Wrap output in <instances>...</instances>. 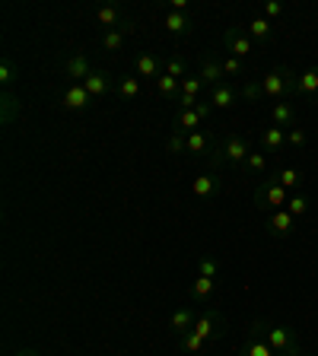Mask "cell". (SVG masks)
<instances>
[{"mask_svg":"<svg viewBox=\"0 0 318 356\" xmlns=\"http://www.w3.org/2000/svg\"><path fill=\"white\" fill-rule=\"evenodd\" d=\"M261 86H264V99L289 102L299 92V74H293L289 67H274V70H267L261 76Z\"/></svg>","mask_w":318,"mask_h":356,"instance_id":"1","label":"cell"},{"mask_svg":"<svg viewBox=\"0 0 318 356\" xmlns=\"http://www.w3.org/2000/svg\"><path fill=\"white\" fill-rule=\"evenodd\" d=\"M252 147L242 134H230L223 143H216V149L210 153V165L214 169H242V163L248 159Z\"/></svg>","mask_w":318,"mask_h":356,"instance_id":"2","label":"cell"},{"mask_svg":"<svg viewBox=\"0 0 318 356\" xmlns=\"http://www.w3.org/2000/svg\"><path fill=\"white\" fill-rule=\"evenodd\" d=\"M258 321H261V331H264V341L277 350V356H305L293 327L274 325V321H264V318H258Z\"/></svg>","mask_w":318,"mask_h":356,"instance_id":"3","label":"cell"},{"mask_svg":"<svg viewBox=\"0 0 318 356\" xmlns=\"http://www.w3.org/2000/svg\"><path fill=\"white\" fill-rule=\"evenodd\" d=\"M289 194H293V191H287V188H283L274 175H267V178H261L258 188H255V207L264 210V213H274V210L287 207Z\"/></svg>","mask_w":318,"mask_h":356,"instance_id":"4","label":"cell"},{"mask_svg":"<svg viewBox=\"0 0 318 356\" xmlns=\"http://www.w3.org/2000/svg\"><path fill=\"white\" fill-rule=\"evenodd\" d=\"M223 48L230 51V58L242 60L255 51V42H252V35H248V29H242V26H230V29L223 32Z\"/></svg>","mask_w":318,"mask_h":356,"instance_id":"5","label":"cell"},{"mask_svg":"<svg viewBox=\"0 0 318 356\" xmlns=\"http://www.w3.org/2000/svg\"><path fill=\"white\" fill-rule=\"evenodd\" d=\"M96 22H99V29L102 32H115V29L131 32L134 29L131 19L125 16V10H121L118 3H105V7H99L96 10Z\"/></svg>","mask_w":318,"mask_h":356,"instance_id":"6","label":"cell"},{"mask_svg":"<svg viewBox=\"0 0 318 356\" xmlns=\"http://www.w3.org/2000/svg\"><path fill=\"white\" fill-rule=\"evenodd\" d=\"M223 327H226V318H223V312L220 309H207V312H200L198 321H194V331L204 337V341H216L223 334Z\"/></svg>","mask_w":318,"mask_h":356,"instance_id":"7","label":"cell"},{"mask_svg":"<svg viewBox=\"0 0 318 356\" xmlns=\"http://www.w3.org/2000/svg\"><path fill=\"white\" fill-rule=\"evenodd\" d=\"M264 229L271 238H289L296 232V216L287 213V210H274V213H267Z\"/></svg>","mask_w":318,"mask_h":356,"instance_id":"8","label":"cell"},{"mask_svg":"<svg viewBox=\"0 0 318 356\" xmlns=\"http://www.w3.org/2000/svg\"><path fill=\"white\" fill-rule=\"evenodd\" d=\"M239 356H277V350L264 341V331H261V321H252L248 327V341L242 343Z\"/></svg>","mask_w":318,"mask_h":356,"instance_id":"9","label":"cell"},{"mask_svg":"<svg viewBox=\"0 0 318 356\" xmlns=\"http://www.w3.org/2000/svg\"><path fill=\"white\" fill-rule=\"evenodd\" d=\"M83 86H86V92H89L93 99H102V96H109L111 89L118 86V80H115V76H111L109 70L96 67V70H93V74H89L86 80H83Z\"/></svg>","mask_w":318,"mask_h":356,"instance_id":"10","label":"cell"},{"mask_svg":"<svg viewBox=\"0 0 318 356\" xmlns=\"http://www.w3.org/2000/svg\"><path fill=\"white\" fill-rule=\"evenodd\" d=\"M93 70H96V67H93V60H89L83 51H74V54H67L64 58V74H67L70 83H83Z\"/></svg>","mask_w":318,"mask_h":356,"instance_id":"11","label":"cell"},{"mask_svg":"<svg viewBox=\"0 0 318 356\" xmlns=\"http://www.w3.org/2000/svg\"><path fill=\"white\" fill-rule=\"evenodd\" d=\"M89 102H93V96L86 92L83 83H70V86L64 89V96H61V105H64L67 111H83Z\"/></svg>","mask_w":318,"mask_h":356,"instance_id":"12","label":"cell"},{"mask_svg":"<svg viewBox=\"0 0 318 356\" xmlns=\"http://www.w3.org/2000/svg\"><path fill=\"white\" fill-rule=\"evenodd\" d=\"M134 74H137V76H153V80H159V76L166 74V70H163V60H159V54H153V51L137 54V60H134Z\"/></svg>","mask_w":318,"mask_h":356,"instance_id":"13","label":"cell"},{"mask_svg":"<svg viewBox=\"0 0 318 356\" xmlns=\"http://www.w3.org/2000/svg\"><path fill=\"white\" fill-rule=\"evenodd\" d=\"M191 29H194V16L188 13V10H169V13H166V32H172V35H188Z\"/></svg>","mask_w":318,"mask_h":356,"instance_id":"14","label":"cell"},{"mask_svg":"<svg viewBox=\"0 0 318 356\" xmlns=\"http://www.w3.org/2000/svg\"><path fill=\"white\" fill-rule=\"evenodd\" d=\"M271 124L283 127V131H289V127H299V118H296V108H293V102H274V108H271Z\"/></svg>","mask_w":318,"mask_h":356,"instance_id":"15","label":"cell"},{"mask_svg":"<svg viewBox=\"0 0 318 356\" xmlns=\"http://www.w3.org/2000/svg\"><path fill=\"white\" fill-rule=\"evenodd\" d=\"M194 321H198V312L191 309V305H182L178 312H172V318H169V327L175 337H182V334H188L194 327Z\"/></svg>","mask_w":318,"mask_h":356,"instance_id":"16","label":"cell"},{"mask_svg":"<svg viewBox=\"0 0 318 356\" xmlns=\"http://www.w3.org/2000/svg\"><path fill=\"white\" fill-rule=\"evenodd\" d=\"M248 35H252L255 44H261V48H271V42H274V22H267L264 16H258V19L248 22Z\"/></svg>","mask_w":318,"mask_h":356,"instance_id":"17","label":"cell"},{"mask_svg":"<svg viewBox=\"0 0 318 356\" xmlns=\"http://www.w3.org/2000/svg\"><path fill=\"white\" fill-rule=\"evenodd\" d=\"M216 149V143H214V137L210 134H204V131H194V134H188V156H210Z\"/></svg>","mask_w":318,"mask_h":356,"instance_id":"18","label":"cell"},{"mask_svg":"<svg viewBox=\"0 0 318 356\" xmlns=\"http://www.w3.org/2000/svg\"><path fill=\"white\" fill-rule=\"evenodd\" d=\"M261 149L264 153H280V149H287V131L283 127H264V134H261Z\"/></svg>","mask_w":318,"mask_h":356,"instance_id":"19","label":"cell"},{"mask_svg":"<svg viewBox=\"0 0 318 356\" xmlns=\"http://www.w3.org/2000/svg\"><path fill=\"white\" fill-rule=\"evenodd\" d=\"M191 191H194V197H204V200L216 197V191H220V178H216L214 172L198 175V178H194V185H191Z\"/></svg>","mask_w":318,"mask_h":356,"instance_id":"20","label":"cell"},{"mask_svg":"<svg viewBox=\"0 0 318 356\" xmlns=\"http://www.w3.org/2000/svg\"><path fill=\"white\" fill-rule=\"evenodd\" d=\"M236 99H239V92L230 86V83H220V86L210 89V105H214V108H232Z\"/></svg>","mask_w":318,"mask_h":356,"instance_id":"21","label":"cell"},{"mask_svg":"<svg viewBox=\"0 0 318 356\" xmlns=\"http://www.w3.org/2000/svg\"><path fill=\"white\" fill-rule=\"evenodd\" d=\"M198 76L204 80V86H220V80L226 74H223V64L220 60H214V58H204V64H200V70H198Z\"/></svg>","mask_w":318,"mask_h":356,"instance_id":"22","label":"cell"},{"mask_svg":"<svg viewBox=\"0 0 318 356\" xmlns=\"http://www.w3.org/2000/svg\"><path fill=\"white\" fill-rule=\"evenodd\" d=\"M19 111H22L19 99H16L10 89H3V96H0V118H3V124H13V121L19 118Z\"/></svg>","mask_w":318,"mask_h":356,"instance_id":"23","label":"cell"},{"mask_svg":"<svg viewBox=\"0 0 318 356\" xmlns=\"http://www.w3.org/2000/svg\"><path fill=\"white\" fill-rule=\"evenodd\" d=\"M214 286H216V280H210V277H200V274H198V280L188 286V296H191L194 302H207V299L214 296Z\"/></svg>","mask_w":318,"mask_h":356,"instance_id":"24","label":"cell"},{"mask_svg":"<svg viewBox=\"0 0 318 356\" xmlns=\"http://www.w3.org/2000/svg\"><path fill=\"white\" fill-rule=\"evenodd\" d=\"M115 89H118L121 99H137L143 92V83H141V76H137V74H125Z\"/></svg>","mask_w":318,"mask_h":356,"instance_id":"25","label":"cell"},{"mask_svg":"<svg viewBox=\"0 0 318 356\" xmlns=\"http://www.w3.org/2000/svg\"><path fill=\"white\" fill-rule=\"evenodd\" d=\"M242 172H248V175H267V153L264 149H252L248 159L242 163Z\"/></svg>","mask_w":318,"mask_h":356,"instance_id":"26","label":"cell"},{"mask_svg":"<svg viewBox=\"0 0 318 356\" xmlns=\"http://www.w3.org/2000/svg\"><path fill=\"white\" fill-rule=\"evenodd\" d=\"M156 92H159L163 99H172V102H175L178 92H182V80H175V76L163 74L159 80H156Z\"/></svg>","mask_w":318,"mask_h":356,"instance_id":"27","label":"cell"},{"mask_svg":"<svg viewBox=\"0 0 318 356\" xmlns=\"http://www.w3.org/2000/svg\"><path fill=\"white\" fill-rule=\"evenodd\" d=\"M274 178L280 181L287 191H299L303 188V181H305V175L299 169H280V172H274Z\"/></svg>","mask_w":318,"mask_h":356,"instance_id":"28","label":"cell"},{"mask_svg":"<svg viewBox=\"0 0 318 356\" xmlns=\"http://www.w3.org/2000/svg\"><path fill=\"white\" fill-rule=\"evenodd\" d=\"M178 343H182V350H185V353H191V356L204 353V347H207V341H204V337H200L194 327L188 334H182V337H178Z\"/></svg>","mask_w":318,"mask_h":356,"instance_id":"29","label":"cell"},{"mask_svg":"<svg viewBox=\"0 0 318 356\" xmlns=\"http://www.w3.org/2000/svg\"><path fill=\"white\" fill-rule=\"evenodd\" d=\"M200 115H198V108H188V111H178V121H175V131H182V134H194L198 131V124H200Z\"/></svg>","mask_w":318,"mask_h":356,"instance_id":"30","label":"cell"},{"mask_svg":"<svg viewBox=\"0 0 318 356\" xmlns=\"http://www.w3.org/2000/svg\"><path fill=\"white\" fill-rule=\"evenodd\" d=\"M239 96L245 102H264V86H261V80H245V86L239 89Z\"/></svg>","mask_w":318,"mask_h":356,"instance_id":"31","label":"cell"},{"mask_svg":"<svg viewBox=\"0 0 318 356\" xmlns=\"http://www.w3.org/2000/svg\"><path fill=\"white\" fill-rule=\"evenodd\" d=\"M283 210H287V213H293L299 220V216L309 213V197H305V194H299V191L289 194V200H287V207H283Z\"/></svg>","mask_w":318,"mask_h":356,"instance_id":"32","label":"cell"},{"mask_svg":"<svg viewBox=\"0 0 318 356\" xmlns=\"http://www.w3.org/2000/svg\"><path fill=\"white\" fill-rule=\"evenodd\" d=\"M299 92H303V96H315L318 92V67L299 74Z\"/></svg>","mask_w":318,"mask_h":356,"instance_id":"33","label":"cell"},{"mask_svg":"<svg viewBox=\"0 0 318 356\" xmlns=\"http://www.w3.org/2000/svg\"><path fill=\"white\" fill-rule=\"evenodd\" d=\"M200 92H204V80H200L198 74H194V76H185V80H182V92H178V96L200 99Z\"/></svg>","mask_w":318,"mask_h":356,"instance_id":"34","label":"cell"},{"mask_svg":"<svg viewBox=\"0 0 318 356\" xmlns=\"http://www.w3.org/2000/svg\"><path fill=\"white\" fill-rule=\"evenodd\" d=\"M125 35H127V32H121V29L102 32V48H105V51H121V48H125Z\"/></svg>","mask_w":318,"mask_h":356,"instance_id":"35","label":"cell"},{"mask_svg":"<svg viewBox=\"0 0 318 356\" xmlns=\"http://www.w3.org/2000/svg\"><path fill=\"white\" fill-rule=\"evenodd\" d=\"M166 149H169L172 156H178V153H188V134H182V131H172V137L166 140Z\"/></svg>","mask_w":318,"mask_h":356,"instance_id":"36","label":"cell"},{"mask_svg":"<svg viewBox=\"0 0 318 356\" xmlns=\"http://www.w3.org/2000/svg\"><path fill=\"white\" fill-rule=\"evenodd\" d=\"M198 274H200V277H210V280H216V277H220V264H216V258L204 254V258L198 261Z\"/></svg>","mask_w":318,"mask_h":356,"instance_id":"37","label":"cell"},{"mask_svg":"<svg viewBox=\"0 0 318 356\" xmlns=\"http://www.w3.org/2000/svg\"><path fill=\"white\" fill-rule=\"evenodd\" d=\"M166 74L175 76V80H185V76H188V64H185V58H169V60H166Z\"/></svg>","mask_w":318,"mask_h":356,"instance_id":"38","label":"cell"},{"mask_svg":"<svg viewBox=\"0 0 318 356\" xmlns=\"http://www.w3.org/2000/svg\"><path fill=\"white\" fill-rule=\"evenodd\" d=\"M220 64H223V74H226V76H239V74H245V64H242L239 58H223Z\"/></svg>","mask_w":318,"mask_h":356,"instance_id":"39","label":"cell"},{"mask_svg":"<svg viewBox=\"0 0 318 356\" xmlns=\"http://www.w3.org/2000/svg\"><path fill=\"white\" fill-rule=\"evenodd\" d=\"M13 80H16V64H13V58H7L3 64H0V83H3V86H10Z\"/></svg>","mask_w":318,"mask_h":356,"instance_id":"40","label":"cell"},{"mask_svg":"<svg viewBox=\"0 0 318 356\" xmlns=\"http://www.w3.org/2000/svg\"><path fill=\"white\" fill-rule=\"evenodd\" d=\"M287 147H305V131L303 127H289L287 131Z\"/></svg>","mask_w":318,"mask_h":356,"instance_id":"41","label":"cell"},{"mask_svg":"<svg viewBox=\"0 0 318 356\" xmlns=\"http://www.w3.org/2000/svg\"><path fill=\"white\" fill-rule=\"evenodd\" d=\"M280 13H283V3H277V0H267L264 3V19L267 22H274Z\"/></svg>","mask_w":318,"mask_h":356,"instance_id":"42","label":"cell"},{"mask_svg":"<svg viewBox=\"0 0 318 356\" xmlns=\"http://www.w3.org/2000/svg\"><path fill=\"white\" fill-rule=\"evenodd\" d=\"M194 108H198V115H200V118H207V115H210V108H214V105H210V102H198V105H194Z\"/></svg>","mask_w":318,"mask_h":356,"instance_id":"43","label":"cell"},{"mask_svg":"<svg viewBox=\"0 0 318 356\" xmlns=\"http://www.w3.org/2000/svg\"><path fill=\"white\" fill-rule=\"evenodd\" d=\"M16 356H42L38 350H32V347H22V350H16Z\"/></svg>","mask_w":318,"mask_h":356,"instance_id":"44","label":"cell"},{"mask_svg":"<svg viewBox=\"0 0 318 356\" xmlns=\"http://www.w3.org/2000/svg\"><path fill=\"white\" fill-rule=\"evenodd\" d=\"M198 356H204V353H198Z\"/></svg>","mask_w":318,"mask_h":356,"instance_id":"45","label":"cell"}]
</instances>
